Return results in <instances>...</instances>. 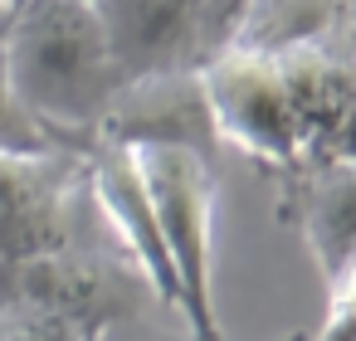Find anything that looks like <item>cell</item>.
<instances>
[{"label": "cell", "instance_id": "1", "mask_svg": "<svg viewBox=\"0 0 356 341\" xmlns=\"http://www.w3.org/2000/svg\"><path fill=\"white\" fill-rule=\"evenodd\" d=\"M0 49L20 108L59 147L88 151L122 93L98 10L88 0H25L0 20Z\"/></svg>", "mask_w": 356, "mask_h": 341}, {"label": "cell", "instance_id": "2", "mask_svg": "<svg viewBox=\"0 0 356 341\" xmlns=\"http://www.w3.org/2000/svg\"><path fill=\"white\" fill-rule=\"evenodd\" d=\"M156 234L166 244L181 317L195 341H225L215 312V181L200 151L191 147H132Z\"/></svg>", "mask_w": 356, "mask_h": 341}, {"label": "cell", "instance_id": "3", "mask_svg": "<svg viewBox=\"0 0 356 341\" xmlns=\"http://www.w3.org/2000/svg\"><path fill=\"white\" fill-rule=\"evenodd\" d=\"M195 78L210 113V132L225 147L244 151L264 171H283V176L298 171L302 147H298V122H293L278 59L244 44H225L195 64Z\"/></svg>", "mask_w": 356, "mask_h": 341}, {"label": "cell", "instance_id": "4", "mask_svg": "<svg viewBox=\"0 0 356 341\" xmlns=\"http://www.w3.org/2000/svg\"><path fill=\"white\" fill-rule=\"evenodd\" d=\"M83 151H0V258H40L74 244Z\"/></svg>", "mask_w": 356, "mask_h": 341}, {"label": "cell", "instance_id": "5", "mask_svg": "<svg viewBox=\"0 0 356 341\" xmlns=\"http://www.w3.org/2000/svg\"><path fill=\"white\" fill-rule=\"evenodd\" d=\"M122 88L200 64L195 0H93Z\"/></svg>", "mask_w": 356, "mask_h": 341}, {"label": "cell", "instance_id": "6", "mask_svg": "<svg viewBox=\"0 0 356 341\" xmlns=\"http://www.w3.org/2000/svg\"><path fill=\"white\" fill-rule=\"evenodd\" d=\"M317 258L322 283L341 278L356 263V161H312L293 171V195L283 200Z\"/></svg>", "mask_w": 356, "mask_h": 341}, {"label": "cell", "instance_id": "7", "mask_svg": "<svg viewBox=\"0 0 356 341\" xmlns=\"http://www.w3.org/2000/svg\"><path fill=\"white\" fill-rule=\"evenodd\" d=\"M0 151H20V156H40V151H69L59 147L15 98L10 74H6V49H0Z\"/></svg>", "mask_w": 356, "mask_h": 341}, {"label": "cell", "instance_id": "8", "mask_svg": "<svg viewBox=\"0 0 356 341\" xmlns=\"http://www.w3.org/2000/svg\"><path fill=\"white\" fill-rule=\"evenodd\" d=\"M0 341H93V336L69 326V322H59V317L0 302Z\"/></svg>", "mask_w": 356, "mask_h": 341}, {"label": "cell", "instance_id": "9", "mask_svg": "<svg viewBox=\"0 0 356 341\" xmlns=\"http://www.w3.org/2000/svg\"><path fill=\"white\" fill-rule=\"evenodd\" d=\"M312 341H356V263L327 283V317Z\"/></svg>", "mask_w": 356, "mask_h": 341}, {"label": "cell", "instance_id": "10", "mask_svg": "<svg viewBox=\"0 0 356 341\" xmlns=\"http://www.w3.org/2000/svg\"><path fill=\"white\" fill-rule=\"evenodd\" d=\"M239 10H244V0H205L200 6V59L229 44Z\"/></svg>", "mask_w": 356, "mask_h": 341}, {"label": "cell", "instance_id": "11", "mask_svg": "<svg viewBox=\"0 0 356 341\" xmlns=\"http://www.w3.org/2000/svg\"><path fill=\"white\" fill-rule=\"evenodd\" d=\"M6 15H10V0H0V20H6Z\"/></svg>", "mask_w": 356, "mask_h": 341}, {"label": "cell", "instance_id": "12", "mask_svg": "<svg viewBox=\"0 0 356 341\" xmlns=\"http://www.w3.org/2000/svg\"><path fill=\"white\" fill-rule=\"evenodd\" d=\"M351 78H356V54H351Z\"/></svg>", "mask_w": 356, "mask_h": 341}, {"label": "cell", "instance_id": "13", "mask_svg": "<svg viewBox=\"0 0 356 341\" xmlns=\"http://www.w3.org/2000/svg\"><path fill=\"white\" fill-rule=\"evenodd\" d=\"M15 6H25V0H10V10H15Z\"/></svg>", "mask_w": 356, "mask_h": 341}, {"label": "cell", "instance_id": "14", "mask_svg": "<svg viewBox=\"0 0 356 341\" xmlns=\"http://www.w3.org/2000/svg\"><path fill=\"white\" fill-rule=\"evenodd\" d=\"M195 6H205V0H195Z\"/></svg>", "mask_w": 356, "mask_h": 341}, {"label": "cell", "instance_id": "15", "mask_svg": "<svg viewBox=\"0 0 356 341\" xmlns=\"http://www.w3.org/2000/svg\"><path fill=\"white\" fill-rule=\"evenodd\" d=\"M88 6H93V0H88Z\"/></svg>", "mask_w": 356, "mask_h": 341}]
</instances>
